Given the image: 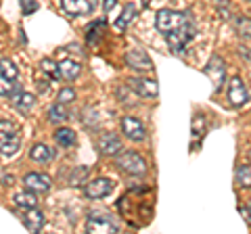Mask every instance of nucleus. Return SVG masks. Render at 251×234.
Instances as JSON below:
<instances>
[{
  "instance_id": "f257e3e1",
  "label": "nucleus",
  "mask_w": 251,
  "mask_h": 234,
  "mask_svg": "<svg viewBox=\"0 0 251 234\" xmlns=\"http://www.w3.org/2000/svg\"><path fill=\"white\" fill-rule=\"evenodd\" d=\"M19 146H21L19 128L15 126L13 121L2 119L0 121V155L11 157V155H15L19 151Z\"/></svg>"
},
{
  "instance_id": "f03ea898",
  "label": "nucleus",
  "mask_w": 251,
  "mask_h": 234,
  "mask_svg": "<svg viewBox=\"0 0 251 234\" xmlns=\"http://www.w3.org/2000/svg\"><path fill=\"white\" fill-rule=\"evenodd\" d=\"M188 21H191L188 13H178V11H172V9H163V11H159L155 15V25L163 36L174 32V29H178V27L186 25Z\"/></svg>"
},
{
  "instance_id": "7ed1b4c3",
  "label": "nucleus",
  "mask_w": 251,
  "mask_h": 234,
  "mask_svg": "<svg viewBox=\"0 0 251 234\" xmlns=\"http://www.w3.org/2000/svg\"><path fill=\"white\" fill-rule=\"evenodd\" d=\"M115 165L120 167L122 171H126V174H130V176H143L145 171H147L145 159L140 157V155L132 153V151H128V153H117Z\"/></svg>"
},
{
  "instance_id": "20e7f679",
  "label": "nucleus",
  "mask_w": 251,
  "mask_h": 234,
  "mask_svg": "<svg viewBox=\"0 0 251 234\" xmlns=\"http://www.w3.org/2000/svg\"><path fill=\"white\" fill-rule=\"evenodd\" d=\"M193 38H195V23L193 21H188L186 25L178 27V29H174V32H170V34H166V40H168L170 48L174 52H182L184 46L191 42Z\"/></svg>"
},
{
  "instance_id": "39448f33",
  "label": "nucleus",
  "mask_w": 251,
  "mask_h": 234,
  "mask_svg": "<svg viewBox=\"0 0 251 234\" xmlns=\"http://www.w3.org/2000/svg\"><path fill=\"white\" fill-rule=\"evenodd\" d=\"M99 6V0H61V9L65 11L69 17H84V15H92Z\"/></svg>"
},
{
  "instance_id": "423d86ee",
  "label": "nucleus",
  "mask_w": 251,
  "mask_h": 234,
  "mask_svg": "<svg viewBox=\"0 0 251 234\" xmlns=\"http://www.w3.org/2000/svg\"><path fill=\"white\" fill-rule=\"evenodd\" d=\"M113 180H109V178H97V180H90L84 186V194L88 199H105L113 190Z\"/></svg>"
},
{
  "instance_id": "0eeeda50",
  "label": "nucleus",
  "mask_w": 251,
  "mask_h": 234,
  "mask_svg": "<svg viewBox=\"0 0 251 234\" xmlns=\"http://www.w3.org/2000/svg\"><path fill=\"white\" fill-rule=\"evenodd\" d=\"M122 126V132L126 136H128L130 140H134V142H143V140L147 138V128L143 121H138L136 117H124V119L120 121Z\"/></svg>"
},
{
  "instance_id": "6e6552de",
  "label": "nucleus",
  "mask_w": 251,
  "mask_h": 234,
  "mask_svg": "<svg viewBox=\"0 0 251 234\" xmlns=\"http://www.w3.org/2000/svg\"><path fill=\"white\" fill-rule=\"evenodd\" d=\"M130 86L136 90L138 96L143 98H157L159 96V84L155 80H147V77H132Z\"/></svg>"
},
{
  "instance_id": "1a4fd4ad",
  "label": "nucleus",
  "mask_w": 251,
  "mask_h": 234,
  "mask_svg": "<svg viewBox=\"0 0 251 234\" xmlns=\"http://www.w3.org/2000/svg\"><path fill=\"white\" fill-rule=\"evenodd\" d=\"M86 232L94 234H117V226L103 215H90L86 222Z\"/></svg>"
},
{
  "instance_id": "9d476101",
  "label": "nucleus",
  "mask_w": 251,
  "mask_h": 234,
  "mask_svg": "<svg viewBox=\"0 0 251 234\" xmlns=\"http://www.w3.org/2000/svg\"><path fill=\"white\" fill-rule=\"evenodd\" d=\"M228 100H230V105H234V107H243L249 100L247 86L243 84L241 77H232L230 80V84H228Z\"/></svg>"
},
{
  "instance_id": "9b49d317",
  "label": "nucleus",
  "mask_w": 251,
  "mask_h": 234,
  "mask_svg": "<svg viewBox=\"0 0 251 234\" xmlns=\"http://www.w3.org/2000/svg\"><path fill=\"white\" fill-rule=\"evenodd\" d=\"M23 186H25L27 190H34L36 194H42V192L50 190L52 182L46 174H36V171H31V174H27L25 178H23Z\"/></svg>"
},
{
  "instance_id": "f8f14e48",
  "label": "nucleus",
  "mask_w": 251,
  "mask_h": 234,
  "mask_svg": "<svg viewBox=\"0 0 251 234\" xmlns=\"http://www.w3.org/2000/svg\"><path fill=\"white\" fill-rule=\"evenodd\" d=\"M126 63L132 69H140V71H153V61L149 59V54L140 48H132L126 54Z\"/></svg>"
},
{
  "instance_id": "ddd939ff",
  "label": "nucleus",
  "mask_w": 251,
  "mask_h": 234,
  "mask_svg": "<svg viewBox=\"0 0 251 234\" xmlns=\"http://www.w3.org/2000/svg\"><path fill=\"white\" fill-rule=\"evenodd\" d=\"M99 151L100 155H105V157H113L122 151V140L117 138V134L113 132H105V134H100L99 138Z\"/></svg>"
},
{
  "instance_id": "4468645a",
  "label": "nucleus",
  "mask_w": 251,
  "mask_h": 234,
  "mask_svg": "<svg viewBox=\"0 0 251 234\" xmlns=\"http://www.w3.org/2000/svg\"><path fill=\"white\" fill-rule=\"evenodd\" d=\"M205 73L211 77V82H214V90H220V86H222L224 82V75H226V65H224V61L220 59V57H214L207 63L205 67Z\"/></svg>"
},
{
  "instance_id": "2eb2a0df",
  "label": "nucleus",
  "mask_w": 251,
  "mask_h": 234,
  "mask_svg": "<svg viewBox=\"0 0 251 234\" xmlns=\"http://www.w3.org/2000/svg\"><path fill=\"white\" fill-rule=\"evenodd\" d=\"M11 98V103H13V107L17 109L19 113H29L31 109H34V105H36V96L34 94H29V92H23V90H17V92H13V94L9 96Z\"/></svg>"
},
{
  "instance_id": "dca6fc26",
  "label": "nucleus",
  "mask_w": 251,
  "mask_h": 234,
  "mask_svg": "<svg viewBox=\"0 0 251 234\" xmlns=\"http://www.w3.org/2000/svg\"><path fill=\"white\" fill-rule=\"evenodd\" d=\"M23 224L29 232H40L44 226V213L38 207H29L25 209V215H23Z\"/></svg>"
},
{
  "instance_id": "f3484780",
  "label": "nucleus",
  "mask_w": 251,
  "mask_h": 234,
  "mask_svg": "<svg viewBox=\"0 0 251 234\" xmlns=\"http://www.w3.org/2000/svg\"><path fill=\"white\" fill-rule=\"evenodd\" d=\"M59 69H61V77H63V80L74 82L75 77L80 75L82 65L77 63V61H74V59H65V61H61V63H59Z\"/></svg>"
},
{
  "instance_id": "a211bd4d",
  "label": "nucleus",
  "mask_w": 251,
  "mask_h": 234,
  "mask_svg": "<svg viewBox=\"0 0 251 234\" xmlns=\"http://www.w3.org/2000/svg\"><path fill=\"white\" fill-rule=\"evenodd\" d=\"M29 157L34 161H38V163H49L54 157V151L50 149V146H46V144H34L31 146V151H29Z\"/></svg>"
},
{
  "instance_id": "6ab92c4d",
  "label": "nucleus",
  "mask_w": 251,
  "mask_h": 234,
  "mask_svg": "<svg viewBox=\"0 0 251 234\" xmlns=\"http://www.w3.org/2000/svg\"><path fill=\"white\" fill-rule=\"evenodd\" d=\"M134 17H136V6L134 4H126V9L122 11V15L115 19V29L117 32H124V29L134 21Z\"/></svg>"
},
{
  "instance_id": "aec40b11",
  "label": "nucleus",
  "mask_w": 251,
  "mask_h": 234,
  "mask_svg": "<svg viewBox=\"0 0 251 234\" xmlns=\"http://www.w3.org/2000/svg\"><path fill=\"white\" fill-rule=\"evenodd\" d=\"M54 140H57L59 146H63V149H69V146H74L77 142L75 132L69 130V128H59L57 132H54Z\"/></svg>"
},
{
  "instance_id": "412c9836",
  "label": "nucleus",
  "mask_w": 251,
  "mask_h": 234,
  "mask_svg": "<svg viewBox=\"0 0 251 234\" xmlns=\"http://www.w3.org/2000/svg\"><path fill=\"white\" fill-rule=\"evenodd\" d=\"M15 205H19V207H38V199H36V192L34 190H23V192H17L15 194Z\"/></svg>"
},
{
  "instance_id": "4be33fe9",
  "label": "nucleus",
  "mask_w": 251,
  "mask_h": 234,
  "mask_svg": "<svg viewBox=\"0 0 251 234\" xmlns=\"http://www.w3.org/2000/svg\"><path fill=\"white\" fill-rule=\"evenodd\" d=\"M67 119H69V111L65 109V105H63V103H57V105H52L49 109V121L50 123H63Z\"/></svg>"
},
{
  "instance_id": "5701e85b",
  "label": "nucleus",
  "mask_w": 251,
  "mask_h": 234,
  "mask_svg": "<svg viewBox=\"0 0 251 234\" xmlns=\"http://www.w3.org/2000/svg\"><path fill=\"white\" fill-rule=\"evenodd\" d=\"M205 130H207L205 117H203V115H195L193 117V140H195V144H199V140L203 138V134H205Z\"/></svg>"
},
{
  "instance_id": "b1692460",
  "label": "nucleus",
  "mask_w": 251,
  "mask_h": 234,
  "mask_svg": "<svg viewBox=\"0 0 251 234\" xmlns=\"http://www.w3.org/2000/svg\"><path fill=\"white\" fill-rule=\"evenodd\" d=\"M17 90H21V86L17 82L0 73V96H11L13 92H17Z\"/></svg>"
},
{
  "instance_id": "393cba45",
  "label": "nucleus",
  "mask_w": 251,
  "mask_h": 234,
  "mask_svg": "<svg viewBox=\"0 0 251 234\" xmlns=\"http://www.w3.org/2000/svg\"><path fill=\"white\" fill-rule=\"evenodd\" d=\"M40 67H42V71H44L46 75H49V77H52V80H59V77H61V69H59V63H54L52 59H42Z\"/></svg>"
},
{
  "instance_id": "a878e982",
  "label": "nucleus",
  "mask_w": 251,
  "mask_h": 234,
  "mask_svg": "<svg viewBox=\"0 0 251 234\" xmlns=\"http://www.w3.org/2000/svg\"><path fill=\"white\" fill-rule=\"evenodd\" d=\"M237 182L243 188H251V165H239L237 167Z\"/></svg>"
},
{
  "instance_id": "bb28decb",
  "label": "nucleus",
  "mask_w": 251,
  "mask_h": 234,
  "mask_svg": "<svg viewBox=\"0 0 251 234\" xmlns=\"http://www.w3.org/2000/svg\"><path fill=\"white\" fill-rule=\"evenodd\" d=\"M105 25H107V23H105L103 19L97 21V23H92V25L88 27V38H86V40H88V44H97L99 36L103 34V32H100V29H105Z\"/></svg>"
},
{
  "instance_id": "cd10ccee",
  "label": "nucleus",
  "mask_w": 251,
  "mask_h": 234,
  "mask_svg": "<svg viewBox=\"0 0 251 234\" xmlns=\"http://www.w3.org/2000/svg\"><path fill=\"white\" fill-rule=\"evenodd\" d=\"M0 73H2L4 77H11V80H17V67H15V63L13 61H9V59H2L0 61Z\"/></svg>"
},
{
  "instance_id": "c85d7f7f",
  "label": "nucleus",
  "mask_w": 251,
  "mask_h": 234,
  "mask_svg": "<svg viewBox=\"0 0 251 234\" xmlns=\"http://www.w3.org/2000/svg\"><path fill=\"white\" fill-rule=\"evenodd\" d=\"M234 25H237V32L245 38H251V19L247 17H237L234 19Z\"/></svg>"
},
{
  "instance_id": "c756f323",
  "label": "nucleus",
  "mask_w": 251,
  "mask_h": 234,
  "mask_svg": "<svg viewBox=\"0 0 251 234\" xmlns=\"http://www.w3.org/2000/svg\"><path fill=\"white\" fill-rule=\"evenodd\" d=\"M19 4H21V11L25 15H34L38 9H40V4H38L36 0H19Z\"/></svg>"
},
{
  "instance_id": "7c9ffc66",
  "label": "nucleus",
  "mask_w": 251,
  "mask_h": 234,
  "mask_svg": "<svg viewBox=\"0 0 251 234\" xmlns=\"http://www.w3.org/2000/svg\"><path fill=\"white\" fill-rule=\"evenodd\" d=\"M59 103H63V105H67V103H72V100L75 98V90L74 88H63V90H59Z\"/></svg>"
},
{
  "instance_id": "2f4dec72",
  "label": "nucleus",
  "mask_w": 251,
  "mask_h": 234,
  "mask_svg": "<svg viewBox=\"0 0 251 234\" xmlns=\"http://www.w3.org/2000/svg\"><path fill=\"white\" fill-rule=\"evenodd\" d=\"M115 4H117V0H103V9H105V13L113 11V9H115Z\"/></svg>"
},
{
  "instance_id": "473e14b6",
  "label": "nucleus",
  "mask_w": 251,
  "mask_h": 234,
  "mask_svg": "<svg viewBox=\"0 0 251 234\" xmlns=\"http://www.w3.org/2000/svg\"><path fill=\"white\" fill-rule=\"evenodd\" d=\"M239 211H241V215L247 220V224H251V207H241Z\"/></svg>"
},
{
  "instance_id": "72a5a7b5",
  "label": "nucleus",
  "mask_w": 251,
  "mask_h": 234,
  "mask_svg": "<svg viewBox=\"0 0 251 234\" xmlns=\"http://www.w3.org/2000/svg\"><path fill=\"white\" fill-rule=\"evenodd\" d=\"M46 88H49V82H40V84H38V90H40V92H44Z\"/></svg>"
},
{
  "instance_id": "f704fd0d",
  "label": "nucleus",
  "mask_w": 251,
  "mask_h": 234,
  "mask_svg": "<svg viewBox=\"0 0 251 234\" xmlns=\"http://www.w3.org/2000/svg\"><path fill=\"white\" fill-rule=\"evenodd\" d=\"M214 2H216L218 6H226V4H228V0H214Z\"/></svg>"
},
{
  "instance_id": "c9c22d12",
  "label": "nucleus",
  "mask_w": 251,
  "mask_h": 234,
  "mask_svg": "<svg viewBox=\"0 0 251 234\" xmlns=\"http://www.w3.org/2000/svg\"><path fill=\"white\" fill-rule=\"evenodd\" d=\"M140 2H143V6H149V2H151V0H140Z\"/></svg>"
}]
</instances>
